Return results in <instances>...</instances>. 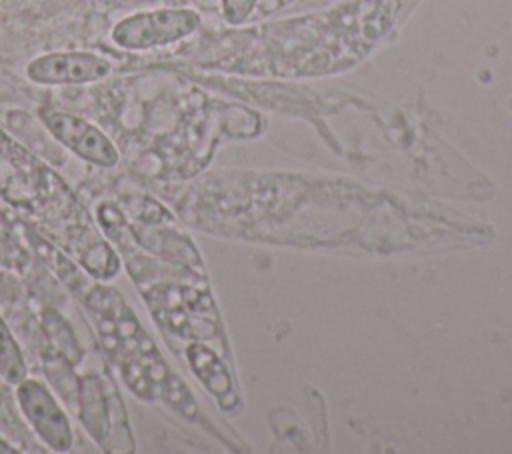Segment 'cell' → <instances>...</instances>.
Masks as SVG:
<instances>
[{"label": "cell", "instance_id": "6da1fadb", "mask_svg": "<svg viewBox=\"0 0 512 454\" xmlns=\"http://www.w3.org/2000/svg\"><path fill=\"white\" fill-rule=\"evenodd\" d=\"M198 26L200 16L190 8H156L118 20L110 38L122 50L142 52L180 42L194 34Z\"/></svg>", "mask_w": 512, "mask_h": 454}, {"label": "cell", "instance_id": "7a4b0ae2", "mask_svg": "<svg viewBox=\"0 0 512 454\" xmlns=\"http://www.w3.org/2000/svg\"><path fill=\"white\" fill-rule=\"evenodd\" d=\"M16 402L24 420L46 448L58 454L72 450L74 430L70 418L48 384L26 376L16 384Z\"/></svg>", "mask_w": 512, "mask_h": 454}, {"label": "cell", "instance_id": "3957f363", "mask_svg": "<svg viewBox=\"0 0 512 454\" xmlns=\"http://www.w3.org/2000/svg\"><path fill=\"white\" fill-rule=\"evenodd\" d=\"M112 64L88 50H56L32 58L26 64V78L38 86H76L106 78Z\"/></svg>", "mask_w": 512, "mask_h": 454}, {"label": "cell", "instance_id": "277c9868", "mask_svg": "<svg viewBox=\"0 0 512 454\" xmlns=\"http://www.w3.org/2000/svg\"><path fill=\"white\" fill-rule=\"evenodd\" d=\"M40 118L48 132L78 158L100 168L118 164L120 152L116 144L86 118L62 110H42Z\"/></svg>", "mask_w": 512, "mask_h": 454}, {"label": "cell", "instance_id": "5b68a950", "mask_svg": "<svg viewBox=\"0 0 512 454\" xmlns=\"http://www.w3.org/2000/svg\"><path fill=\"white\" fill-rule=\"evenodd\" d=\"M78 418L88 432V436L106 448L110 444V438L114 436V412L120 404L118 396L106 392V386L100 382L98 376H82L78 378Z\"/></svg>", "mask_w": 512, "mask_h": 454}, {"label": "cell", "instance_id": "8992f818", "mask_svg": "<svg viewBox=\"0 0 512 454\" xmlns=\"http://www.w3.org/2000/svg\"><path fill=\"white\" fill-rule=\"evenodd\" d=\"M28 376V364L24 358V352L6 324V320L0 316V380H4L10 386L20 384Z\"/></svg>", "mask_w": 512, "mask_h": 454}, {"label": "cell", "instance_id": "52a82bcc", "mask_svg": "<svg viewBox=\"0 0 512 454\" xmlns=\"http://www.w3.org/2000/svg\"><path fill=\"white\" fill-rule=\"evenodd\" d=\"M258 0H220L222 4V16L228 24L236 26L242 24L254 10Z\"/></svg>", "mask_w": 512, "mask_h": 454}, {"label": "cell", "instance_id": "ba28073f", "mask_svg": "<svg viewBox=\"0 0 512 454\" xmlns=\"http://www.w3.org/2000/svg\"><path fill=\"white\" fill-rule=\"evenodd\" d=\"M18 452L20 450L14 444H10L6 438L0 436V454H18Z\"/></svg>", "mask_w": 512, "mask_h": 454}]
</instances>
